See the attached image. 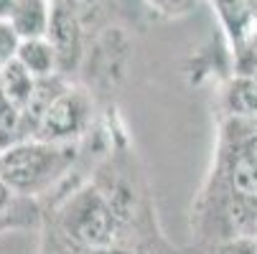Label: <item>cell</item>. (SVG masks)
Masks as SVG:
<instances>
[{
    "label": "cell",
    "mask_w": 257,
    "mask_h": 254,
    "mask_svg": "<svg viewBox=\"0 0 257 254\" xmlns=\"http://www.w3.org/2000/svg\"><path fill=\"white\" fill-rule=\"evenodd\" d=\"M74 160V150L59 142H16L0 153V180L13 193H39L66 165Z\"/></svg>",
    "instance_id": "cell-1"
},
{
    "label": "cell",
    "mask_w": 257,
    "mask_h": 254,
    "mask_svg": "<svg viewBox=\"0 0 257 254\" xmlns=\"http://www.w3.org/2000/svg\"><path fill=\"white\" fill-rule=\"evenodd\" d=\"M89 112H92V104H89V97L84 92L64 89L46 107V112L41 115V120H39L33 132L44 142L64 145L66 140L77 137L84 130V125L89 122Z\"/></svg>",
    "instance_id": "cell-2"
},
{
    "label": "cell",
    "mask_w": 257,
    "mask_h": 254,
    "mask_svg": "<svg viewBox=\"0 0 257 254\" xmlns=\"http://www.w3.org/2000/svg\"><path fill=\"white\" fill-rule=\"evenodd\" d=\"M46 41L51 44L59 71H66L71 64L79 59L82 51V23L74 16L64 0H54L51 3V18H49V31H46Z\"/></svg>",
    "instance_id": "cell-3"
},
{
    "label": "cell",
    "mask_w": 257,
    "mask_h": 254,
    "mask_svg": "<svg viewBox=\"0 0 257 254\" xmlns=\"http://www.w3.org/2000/svg\"><path fill=\"white\" fill-rule=\"evenodd\" d=\"M51 18V0H21V6L11 16V28L21 41L31 39H46Z\"/></svg>",
    "instance_id": "cell-4"
},
{
    "label": "cell",
    "mask_w": 257,
    "mask_h": 254,
    "mask_svg": "<svg viewBox=\"0 0 257 254\" xmlns=\"http://www.w3.org/2000/svg\"><path fill=\"white\" fill-rule=\"evenodd\" d=\"M16 61L28 71L33 79H46L59 74V61L56 54L51 49V44L46 39H31V41H21Z\"/></svg>",
    "instance_id": "cell-5"
},
{
    "label": "cell",
    "mask_w": 257,
    "mask_h": 254,
    "mask_svg": "<svg viewBox=\"0 0 257 254\" xmlns=\"http://www.w3.org/2000/svg\"><path fill=\"white\" fill-rule=\"evenodd\" d=\"M33 87H36V79L16 59L0 69V94H3V99L11 107H16V110H23V107L28 104Z\"/></svg>",
    "instance_id": "cell-6"
},
{
    "label": "cell",
    "mask_w": 257,
    "mask_h": 254,
    "mask_svg": "<svg viewBox=\"0 0 257 254\" xmlns=\"http://www.w3.org/2000/svg\"><path fill=\"white\" fill-rule=\"evenodd\" d=\"M214 3L232 39L237 44L247 41L254 26V8H257L254 0H214Z\"/></svg>",
    "instance_id": "cell-7"
},
{
    "label": "cell",
    "mask_w": 257,
    "mask_h": 254,
    "mask_svg": "<svg viewBox=\"0 0 257 254\" xmlns=\"http://www.w3.org/2000/svg\"><path fill=\"white\" fill-rule=\"evenodd\" d=\"M74 236L89 246H102L112 239V219L104 206L94 203V206H87L77 221V229H74Z\"/></svg>",
    "instance_id": "cell-8"
},
{
    "label": "cell",
    "mask_w": 257,
    "mask_h": 254,
    "mask_svg": "<svg viewBox=\"0 0 257 254\" xmlns=\"http://www.w3.org/2000/svg\"><path fill=\"white\" fill-rule=\"evenodd\" d=\"M18 46H21V39L16 36V31L11 28V23L0 21V69L16 59Z\"/></svg>",
    "instance_id": "cell-9"
},
{
    "label": "cell",
    "mask_w": 257,
    "mask_h": 254,
    "mask_svg": "<svg viewBox=\"0 0 257 254\" xmlns=\"http://www.w3.org/2000/svg\"><path fill=\"white\" fill-rule=\"evenodd\" d=\"M151 3H153L156 8L166 11V13H183V11L194 3V0H151Z\"/></svg>",
    "instance_id": "cell-10"
},
{
    "label": "cell",
    "mask_w": 257,
    "mask_h": 254,
    "mask_svg": "<svg viewBox=\"0 0 257 254\" xmlns=\"http://www.w3.org/2000/svg\"><path fill=\"white\" fill-rule=\"evenodd\" d=\"M18 6H21V0H0V21H11Z\"/></svg>",
    "instance_id": "cell-11"
},
{
    "label": "cell",
    "mask_w": 257,
    "mask_h": 254,
    "mask_svg": "<svg viewBox=\"0 0 257 254\" xmlns=\"http://www.w3.org/2000/svg\"><path fill=\"white\" fill-rule=\"evenodd\" d=\"M11 193H13V191L3 183V180H0V213H3V211L11 206Z\"/></svg>",
    "instance_id": "cell-12"
},
{
    "label": "cell",
    "mask_w": 257,
    "mask_h": 254,
    "mask_svg": "<svg viewBox=\"0 0 257 254\" xmlns=\"http://www.w3.org/2000/svg\"><path fill=\"white\" fill-rule=\"evenodd\" d=\"M51 3H54V0H51Z\"/></svg>",
    "instance_id": "cell-13"
}]
</instances>
